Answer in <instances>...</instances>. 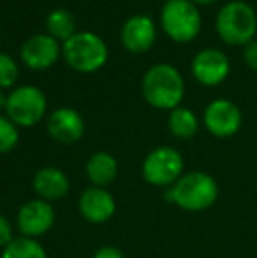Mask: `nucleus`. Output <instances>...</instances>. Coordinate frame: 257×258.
Wrapping results in <instances>:
<instances>
[{
    "instance_id": "nucleus-5",
    "label": "nucleus",
    "mask_w": 257,
    "mask_h": 258,
    "mask_svg": "<svg viewBox=\"0 0 257 258\" xmlns=\"http://www.w3.org/2000/svg\"><path fill=\"white\" fill-rule=\"evenodd\" d=\"M161 25L171 41L187 44L199 35L202 18L192 0H166L161 9Z\"/></svg>"
},
{
    "instance_id": "nucleus-1",
    "label": "nucleus",
    "mask_w": 257,
    "mask_h": 258,
    "mask_svg": "<svg viewBox=\"0 0 257 258\" xmlns=\"http://www.w3.org/2000/svg\"><path fill=\"white\" fill-rule=\"evenodd\" d=\"M141 93L151 107L173 111L182 104L185 95L182 72L171 63L151 65L141 79Z\"/></svg>"
},
{
    "instance_id": "nucleus-20",
    "label": "nucleus",
    "mask_w": 257,
    "mask_h": 258,
    "mask_svg": "<svg viewBox=\"0 0 257 258\" xmlns=\"http://www.w3.org/2000/svg\"><path fill=\"white\" fill-rule=\"evenodd\" d=\"M20 132L7 116H0V155L9 153L18 146Z\"/></svg>"
},
{
    "instance_id": "nucleus-24",
    "label": "nucleus",
    "mask_w": 257,
    "mask_h": 258,
    "mask_svg": "<svg viewBox=\"0 0 257 258\" xmlns=\"http://www.w3.org/2000/svg\"><path fill=\"white\" fill-rule=\"evenodd\" d=\"M92 258H125V255L115 246H102L93 253Z\"/></svg>"
},
{
    "instance_id": "nucleus-9",
    "label": "nucleus",
    "mask_w": 257,
    "mask_h": 258,
    "mask_svg": "<svg viewBox=\"0 0 257 258\" xmlns=\"http://www.w3.org/2000/svg\"><path fill=\"white\" fill-rule=\"evenodd\" d=\"M55 225V209L49 202L34 199L25 202L16 214V227L23 237L37 239Z\"/></svg>"
},
{
    "instance_id": "nucleus-16",
    "label": "nucleus",
    "mask_w": 257,
    "mask_h": 258,
    "mask_svg": "<svg viewBox=\"0 0 257 258\" xmlns=\"http://www.w3.org/2000/svg\"><path fill=\"white\" fill-rule=\"evenodd\" d=\"M118 174V162L108 151H97L86 162V177L93 186L106 188L117 179Z\"/></svg>"
},
{
    "instance_id": "nucleus-18",
    "label": "nucleus",
    "mask_w": 257,
    "mask_h": 258,
    "mask_svg": "<svg viewBox=\"0 0 257 258\" xmlns=\"http://www.w3.org/2000/svg\"><path fill=\"white\" fill-rule=\"evenodd\" d=\"M46 30L57 41H67L76 34V18L67 9H53L46 16Z\"/></svg>"
},
{
    "instance_id": "nucleus-14",
    "label": "nucleus",
    "mask_w": 257,
    "mask_h": 258,
    "mask_svg": "<svg viewBox=\"0 0 257 258\" xmlns=\"http://www.w3.org/2000/svg\"><path fill=\"white\" fill-rule=\"evenodd\" d=\"M79 214L85 218L88 223H106L115 216L117 211V202L115 197L106 190V188L90 186L79 195L78 201Z\"/></svg>"
},
{
    "instance_id": "nucleus-4",
    "label": "nucleus",
    "mask_w": 257,
    "mask_h": 258,
    "mask_svg": "<svg viewBox=\"0 0 257 258\" xmlns=\"http://www.w3.org/2000/svg\"><path fill=\"white\" fill-rule=\"evenodd\" d=\"M62 56L76 72L92 74L106 65L110 53L100 35L93 32H76L62 44Z\"/></svg>"
},
{
    "instance_id": "nucleus-23",
    "label": "nucleus",
    "mask_w": 257,
    "mask_h": 258,
    "mask_svg": "<svg viewBox=\"0 0 257 258\" xmlns=\"http://www.w3.org/2000/svg\"><path fill=\"white\" fill-rule=\"evenodd\" d=\"M13 239V225L4 214H0V249L6 248Z\"/></svg>"
},
{
    "instance_id": "nucleus-11",
    "label": "nucleus",
    "mask_w": 257,
    "mask_h": 258,
    "mask_svg": "<svg viewBox=\"0 0 257 258\" xmlns=\"http://www.w3.org/2000/svg\"><path fill=\"white\" fill-rule=\"evenodd\" d=\"M20 56L21 61L32 71H46L62 56V46L49 34H35L23 42Z\"/></svg>"
},
{
    "instance_id": "nucleus-10",
    "label": "nucleus",
    "mask_w": 257,
    "mask_h": 258,
    "mask_svg": "<svg viewBox=\"0 0 257 258\" xmlns=\"http://www.w3.org/2000/svg\"><path fill=\"white\" fill-rule=\"evenodd\" d=\"M231 61L224 51L217 48L201 49L192 60V76L202 86H219L229 78Z\"/></svg>"
},
{
    "instance_id": "nucleus-22",
    "label": "nucleus",
    "mask_w": 257,
    "mask_h": 258,
    "mask_svg": "<svg viewBox=\"0 0 257 258\" xmlns=\"http://www.w3.org/2000/svg\"><path fill=\"white\" fill-rule=\"evenodd\" d=\"M243 61L250 71L257 72V37L247 46H243Z\"/></svg>"
},
{
    "instance_id": "nucleus-12",
    "label": "nucleus",
    "mask_w": 257,
    "mask_h": 258,
    "mask_svg": "<svg viewBox=\"0 0 257 258\" xmlns=\"http://www.w3.org/2000/svg\"><path fill=\"white\" fill-rule=\"evenodd\" d=\"M122 44L127 51L139 54L144 53L155 44L157 39V27L153 20L146 14H136L130 16L120 30Z\"/></svg>"
},
{
    "instance_id": "nucleus-17",
    "label": "nucleus",
    "mask_w": 257,
    "mask_h": 258,
    "mask_svg": "<svg viewBox=\"0 0 257 258\" xmlns=\"http://www.w3.org/2000/svg\"><path fill=\"white\" fill-rule=\"evenodd\" d=\"M168 128L178 139H190V137H194L197 134L199 119L192 109L178 105L173 111H169Z\"/></svg>"
},
{
    "instance_id": "nucleus-21",
    "label": "nucleus",
    "mask_w": 257,
    "mask_h": 258,
    "mask_svg": "<svg viewBox=\"0 0 257 258\" xmlns=\"http://www.w3.org/2000/svg\"><path fill=\"white\" fill-rule=\"evenodd\" d=\"M18 76H20V71L13 56L0 51V90L11 88L18 81Z\"/></svg>"
},
{
    "instance_id": "nucleus-15",
    "label": "nucleus",
    "mask_w": 257,
    "mask_h": 258,
    "mask_svg": "<svg viewBox=\"0 0 257 258\" xmlns=\"http://www.w3.org/2000/svg\"><path fill=\"white\" fill-rule=\"evenodd\" d=\"M32 186H34V191L41 201L52 204V202L60 201L69 194L71 183H69L67 174L62 169H59V167H42L34 174Z\"/></svg>"
},
{
    "instance_id": "nucleus-27",
    "label": "nucleus",
    "mask_w": 257,
    "mask_h": 258,
    "mask_svg": "<svg viewBox=\"0 0 257 258\" xmlns=\"http://www.w3.org/2000/svg\"><path fill=\"white\" fill-rule=\"evenodd\" d=\"M0 258H2V253H0Z\"/></svg>"
},
{
    "instance_id": "nucleus-26",
    "label": "nucleus",
    "mask_w": 257,
    "mask_h": 258,
    "mask_svg": "<svg viewBox=\"0 0 257 258\" xmlns=\"http://www.w3.org/2000/svg\"><path fill=\"white\" fill-rule=\"evenodd\" d=\"M6 102H7V95L0 90V111H6Z\"/></svg>"
},
{
    "instance_id": "nucleus-7",
    "label": "nucleus",
    "mask_w": 257,
    "mask_h": 258,
    "mask_svg": "<svg viewBox=\"0 0 257 258\" xmlns=\"http://www.w3.org/2000/svg\"><path fill=\"white\" fill-rule=\"evenodd\" d=\"M48 100L41 88L32 85L18 86L7 95L6 116L16 126H34L44 118Z\"/></svg>"
},
{
    "instance_id": "nucleus-19",
    "label": "nucleus",
    "mask_w": 257,
    "mask_h": 258,
    "mask_svg": "<svg viewBox=\"0 0 257 258\" xmlns=\"http://www.w3.org/2000/svg\"><path fill=\"white\" fill-rule=\"evenodd\" d=\"M2 258H48V253L37 239L14 237L2 249Z\"/></svg>"
},
{
    "instance_id": "nucleus-6",
    "label": "nucleus",
    "mask_w": 257,
    "mask_h": 258,
    "mask_svg": "<svg viewBox=\"0 0 257 258\" xmlns=\"http://www.w3.org/2000/svg\"><path fill=\"white\" fill-rule=\"evenodd\" d=\"M183 156L176 148L159 146L144 156L141 172L143 179L151 186L171 188L183 176Z\"/></svg>"
},
{
    "instance_id": "nucleus-2",
    "label": "nucleus",
    "mask_w": 257,
    "mask_h": 258,
    "mask_svg": "<svg viewBox=\"0 0 257 258\" xmlns=\"http://www.w3.org/2000/svg\"><path fill=\"white\" fill-rule=\"evenodd\" d=\"M219 199V184L202 170L187 172L166 190V201L189 213L210 209Z\"/></svg>"
},
{
    "instance_id": "nucleus-8",
    "label": "nucleus",
    "mask_w": 257,
    "mask_h": 258,
    "mask_svg": "<svg viewBox=\"0 0 257 258\" xmlns=\"http://www.w3.org/2000/svg\"><path fill=\"white\" fill-rule=\"evenodd\" d=\"M202 123L212 136L219 139H227L238 134V130L241 128L243 114H241V109L231 100L215 99L206 105Z\"/></svg>"
},
{
    "instance_id": "nucleus-25",
    "label": "nucleus",
    "mask_w": 257,
    "mask_h": 258,
    "mask_svg": "<svg viewBox=\"0 0 257 258\" xmlns=\"http://www.w3.org/2000/svg\"><path fill=\"white\" fill-rule=\"evenodd\" d=\"M195 6H212V4H217L220 0H192Z\"/></svg>"
},
{
    "instance_id": "nucleus-3",
    "label": "nucleus",
    "mask_w": 257,
    "mask_h": 258,
    "mask_svg": "<svg viewBox=\"0 0 257 258\" xmlns=\"http://www.w3.org/2000/svg\"><path fill=\"white\" fill-rule=\"evenodd\" d=\"M215 30L220 41L229 46H247L257 35V13L243 0H231L219 9Z\"/></svg>"
},
{
    "instance_id": "nucleus-13",
    "label": "nucleus",
    "mask_w": 257,
    "mask_h": 258,
    "mask_svg": "<svg viewBox=\"0 0 257 258\" xmlns=\"http://www.w3.org/2000/svg\"><path fill=\"white\" fill-rule=\"evenodd\" d=\"M48 134L60 144H74L85 134V119L76 109L59 107L48 116Z\"/></svg>"
}]
</instances>
